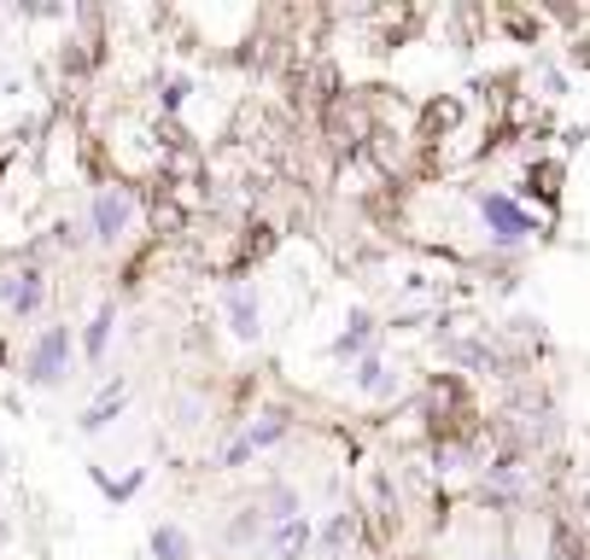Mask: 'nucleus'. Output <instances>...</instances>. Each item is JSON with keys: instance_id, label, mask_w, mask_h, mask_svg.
<instances>
[{"instance_id": "obj_1", "label": "nucleus", "mask_w": 590, "mask_h": 560, "mask_svg": "<svg viewBox=\"0 0 590 560\" xmlns=\"http://www.w3.org/2000/svg\"><path fill=\"white\" fill-rule=\"evenodd\" d=\"M426 426H433V439H467L474 432V398L456 373H439L426 385Z\"/></svg>"}, {"instance_id": "obj_2", "label": "nucleus", "mask_w": 590, "mask_h": 560, "mask_svg": "<svg viewBox=\"0 0 590 560\" xmlns=\"http://www.w3.org/2000/svg\"><path fill=\"white\" fill-rule=\"evenodd\" d=\"M480 216H485V228L497 234V245H520L526 234H538V222L526 216L508 193H485V199H480Z\"/></svg>"}, {"instance_id": "obj_3", "label": "nucleus", "mask_w": 590, "mask_h": 560, "mask_svg": "<svg viewBox=\"0 0 590 560\" xmlns=\"http://www.w3.org/2000/svg\"><path fill=\"white\" fill-rule=\"evenodd\" d=\"M65 362H71V327H48V334L35 339L24 373H30V385H53L59 373H65Z\"/></svg>"}, {"instance_id": "obj_4", "label": "nucleus", "mask_w": 590, "mask_h": 560, "mask_svg": "<svg viewBox=\"0 0 590 560\" xmlns=\"http://www.w3.org/2000/svg\"><path fill=\"white\" fill-rule=\"evenodd\" d=\"M129 216H135L129 187H106V193L94 199V234H99V240H117V234L129 228Z\"/></svg>"}, {"instance_id": "obj_5", "label": "nucleus", "mask_w": 590, "mask_h": 560, "mask_svg": "<svg viewBox=\"0 0 590 560\" xmlns=\"http://www.w3.org/2000/svg\"><path fill=\"white\" fill-rule=\"evenodd\" d=\"M462 99L456 94H444V99H433V106L421 112V140H439V135H456V123H462Z\"/></svg>"}, {"instance_id": "obj_6", "label": "nucleus", "mask_w": 590, "mask_h": 560, "mask_svg": "<svg viewBox=\"0 0 590 560\" xmlns=\"http://www.w3.org/2000/svg\"><path fill=\"white\" fill-rule=\"evenodd\" d=\"M0 298H7L18 316L42 309V275H35V268H24V275H7V281H0Z\"/></svg>"}, {"instance_id": "obj_7", "label": "nucleus", "mask_w": 590, "mask_h": 560, "mask_svg": "<svg viewBox=\"0 0 590 560\" xmlns=\"http://www.w3.org/2000/svg\"><path fill=\"white\" fill-rule=\"evenodd\" d=\"M375 339V321H369V309H351V321H345V334L334 339V357H362Z\"/></svg>"}, {"instance_id": "obj_8", "label": "nucleus", "mask_w": 590, "mask_h": 560, "mask_svg": "<svg viewBox=\"0 0 590 560\" xmlns=\"http://www.w3.org/2000/svg\"><path fill=\"white\" fill-rule=\"evenodd\" d=\"M526 193L544 199V204H556L561 199V163L556 158H538L533 170H526Z\"/></svg>"}, {"instance_id": "obj_9", "label": "nucleus", "mask_w": 590, "mask_h": 560, "mask_svg": "<svg viewBox=\"0 0 590 560\" xmlns=\"http://www.w3.org/2000/svg\"><path fill=\"white\" fill-rule=\"evenodd\" d=\"M229 321H234L240 339H257L263 334V327H257V298L246 293V286H234V293H229Z\"/></svg>"}, {"instance_id": "obj_10", "label": "nucleus", "mask_w": 590, "mask_h": 560, "mask_svg": "<svg viewBox=\"0 0 590 560\" xmlns=\"http://www.w3.org/2000/svg\"><path fill=\"white\" fill-rule=\"evenodd\" d=\"M275 549L287 554V560H298L304 549H310V520H304V514H298V520H281L275 526Z\"/></svg>"}, {"instance_id": "obj_11", "label": "nucleus", "mask_w": 590, "mask_h": 560, "mask_svg": "<svg viewBox=\"0 0 590 560\" xmlns=\"http://www.w3.org/2000/svg\"><path fill=\"white\" fill-rule=\"evenodd\" d=\"M152 554L158 560H193V543H188V531H181V526H158L152 531Z\"/></svg>"}, {"instance_id": "obj_12", "label": "nucleus", "mask_w": 590, "mask_h": 560, "mask_svg": "<svg viewBox=\"0 0 590 560\" xmlns=\"http://www.w3.org/2000/svg\"><path fill=\"white\" fill-rule=\"evenodd\" d=\"M351 380H357V391H375V398H386V391H392L398 380H392V373H386V362L380 357H362L357 362V373H351Z\"/></svg>"}, {"instance_id": "obj_13", "label": "nucleus", "mask_w": 590, "mask_h": 560, "mask_svg": "<svg viewBox=\"0 0 590 560\" xmlns=\"http://www.w3.org/2000/svg\"><path fill=\"white\" fill-rule=\"evenodd\" d=\"M287 426H293V421H287V414L275 409V414H263V426H252V432H246V439H240V444H246V450H270L275 439H287Z\"/></svg>"}, {"instance_id": "obj_14", "label": "nucleus", "mask_w": 590, "mask_h": 560, "mask_svg": "<svg viewBox=\"0 0 590 560\" xmlns=\"http://www.w3.org/2000/svg\"><path fill=\"white\" fill-rule=\"evenodd\" d=\"M117 409H124V385H106V391H99V403L83 414V432H99V426H106Z\"/></svg>"}, {"instance_id": "obj_15", "label": "nucleus", "mask_w": 590, "mask_h": 560, "mask_svg": "<svg viewBox=\"0 0 590 560\" xmlns=\"http://www.w3.org/2000/svg\"><path fill=\"white\" fill-rule=\"evenodd\" d=\"M106 339H112V304H106V309H99V316L88 321V339H83V350H88L94 362L106 357Z\"/></svg>"}, {"instance_id": "obj_16", "label": "nucleus", "mask_w": 590, "mask_h": 560, "mask_svg": "<svg viewBox=\"0 0 590 560\" xmlns=\"http://www.w3.org/2000/svg\"><path fill=\"white\" fill-rule=\"evenodd\" d=\"M158 99H165V112H176L181 99H188V82H181V76H176V82H165V94H158Z\"/></svg>"}, {"instance_id": "obj_17", "label": "nucleus", "mask_w": 590, "mask_h": 560, "mask_svg": "<svg viewBox=\"0 0 590 560\" xmlns=\"http://www.w3.org/2000/svg\"><path fill=\"white\" fill-rule=\"evenodd\" d=\"M0 357H7V350H0Z\"/></svg>"}]
</instances>
